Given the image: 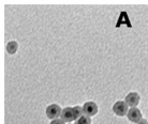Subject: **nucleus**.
Masks as SVG:
<instances>
[{
    "mask_svg": "<svg viewBox=\"0 0 148 124\" xmlns=\"http://www.w3.org/2000/svg\"><path fill=\"white\" fill-rule=\"evenodd\" d=\"M73 111H74V114H75V120L78 119L79 117L82 116H84V110H83V106H74L73 107Z\"/></svg>",
    "mask_w": 148,
    "mask_h": 124,
    "instance_id": "9",
    "label": "nucleus"
},
{
    "mask_svg": "<svg viewBox=\"0 0 148 124\" xmlns=\"http://www.w3.org/2000/svg\"><path fill=\"white\" fill-rule=\"evenodd\" d=\"M61 107H60L58 104H51L46 107V110H45V113H46V117L51 120H55V119H58L60 118V114H61Z\"/></svg>",
    "mask_w": 148,
    "mask_h": 124,
    "instance_id": "2",
    "label": "nucleus"
},
{
    "mask_svg": "<svg viewBox=\"0 0 148 124\" xmlns=\"http://www.w3.org/2000/svg\"><path fill=\"white\" fill-rule=\"evenodd\" d=\"M5 49H7L8 54L14 55V54H16V51L18 50V43L16 41H9L7 43Z\"/></svg>",
    "mask_w": 148,
    "mask_h": 124,
    "instance_id": "7",
    "label": "nucleus"
},
{
    "mask_svg": "<svg viewBox=\"0 0 148 124\" xmlns=\"http://www.w3.org/2000/svg\"><path fill=\"white\" fill-rule=\"evenodd\" d=\"M140 101H141V96L137 92H129L128 94L126 95L125 97V102L128 104L129 107H136L138 104H140Z\"/></svg>",
    "mask_w": 148,
    "mask_h": 124,
    "instance_id": "4",
    "label": "nucleus"
},
{
    "mask_svg": "<svg viewBox=\"0 0 148 124\" xmlns=\"http://www.w3.org/2000/svg\"><path fill=\"white\" fill-rule=\"evenodd\" d=\"M60 119L64 122H73L75 121V114L73 111V107H64L61 111Z\"/></svg>",
    "mask_w": 148,
    "mask_h": 124,
    "instance_id": "6",
    "label": "nucleus"
},
{
    "mask_svg": "<svg viewBox=\"0 0 148 124\" xmlns=\"http://www.w3.org/2000/svg\"><path fill=\"white\" fill-rule=\"evenodd\" d=\"M83 110H84V114L89 116V117H93L99 111V107L97 105V103L89 101V102H86L83 105Z\"/></svg>",
    "mask_w": 148,
    "mask_h": 124,
    "instance_id": "3",
    "label": "nucleus"
},
{
    "mask_svg": "<svg viewBox=\"0 0 148 124\" xmlns=\"http://www.w3.org/2000/svg\"><path fill=\"white\" fill-rule=\"evenodd\" d=\"M74 124H91V117L84 114L74 121Z\"/></svg>",
    "mask_w": 148,
    "mask_h": 124,
    "instance_id": "8",
    "label": "nucleus"
},
{
    "mask_svg": "<svg viewBox=\"0 0 148 124\" xmlns=\"http://www.w3.org/2000/svg\"><path fill=\"white\" fill-rule=\"evenodd\" d=\"M129 106L125 101H117L113 105V112L118 116V117H123V116H127V113L129 111Z\"/></svg>",
    "mask_w": 148,
    "mask_h": 124,
    "instance_id": "1",
    "label": "nucleus"
},
{
    "mask_svg": "<svg viewBox=\"0 0 148 124\" xmlns=\"http://www.w3.org/2000/svg\"><path fill=\"white\" fill-rule=\"evenodd\" d=\"M49 124H66V122L63 120H61L60 118H58V119H55V120H52L51 121V123Z\"/></svg>",
    "mask_w": 148,
    "mask_h": 124,
    "instance_id": "10",
    "label": "nucleus"
},
{
    "mask_svg": "<svg viewBox=\"0 0 148 124\" xmlns=\"http://www.w3.org/2000/svg\"><path fill=\"white\" fill-rule=\"evenodd\" d=\"M136 124H148V121L146 120V119H144V118H142L141 120L138 121Z\"/></svg>",
    "mask_w": 148,
    "mask_h": 124,
    "instance_id": "11",
    "label": "nucleus"
},
{
    "mask_svg": "<svg viewBox=\"0 0 148 124\" xmlns=\"http://www.w3.org/2000/svg\"><path fill=\"white\" fill-rule=\"evenodd\" d=\"M127 118H128V120L131 121V122L137 123L143 117H142L141 110L138 109L137 107H130L129 111L127 113Z\"/></svg>",
    "mask_w": 148,
    "mask_h": 124,
    "instance_id": "5",
    "label": "nucleus"
}]
</instances>
